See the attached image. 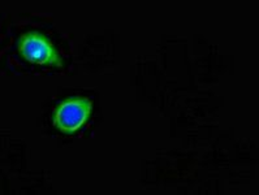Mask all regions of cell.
Masks as SVG:
<instances>
[{
    "label": "cell",
    "mask_w": 259,
    "mask_h": 195,
    "mask_svg": "<svg viewBox=\"0 0 259 195\" xmlns=\"http://www.w3.org/2000/svg\"><path fill=\"white\" fill-rule=\"evenodd\" d=\"M17 50L20 55L30 64L56 69L64 67V60L54 43L37 30L22 34L17 42Z\"/></svg>",
    "instance_id": "cell-1"
},
{
    "label": "cell",
    "mask_w": 259,
    "mask_h": 195,
    "mask_svg": "<svg viewBox=\"0 0 259 195\" xmlns=\"http://www.w3.org/2000/svg\"><path fill=\"white\" fill-rule=\"evenodd\" d=\"M94 104L86 96H72L61 101L52 115V125L60 133L74 134L88 124L93 115Z\"/></svg>",
    "instance_id": "cell-2"
}]
</instances>
